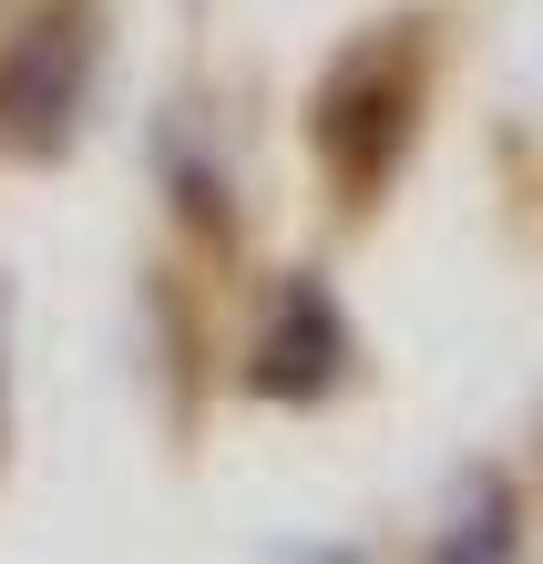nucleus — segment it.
Wrapping results in <instances>:
<instances>
[{"label": "nucleus", "mask_w": 543, "mask_h": 564, "mask_svg": "<svg viewBox=\"0 0 543 564\" xmlns=\"http://www.w3.org/2000/svg\"><path fill=\"white\" fill-rule=\"evenodd\" d=\"M338 359H349V328H338L318 278H297L278 297V318H267V339H257V390L267 401H318L338 380Z\"/></svg>", "instance_id": "nucleus-1"}, {"label": "nucleus", "mask_w": 543, "mask_h": 564, "mask_svg": "<svg viewBox=\"0 0 543 564\" xmlns=\"http://www.w3.org/2000/svg\"><path fill=\"white\" fill-rule=\"evenodd\" d=\"M73 93H83V42L52 21L42 42H31L11 73H0V134H11V144H62Z\"/></svg>", "instance_id": "nucleus-2"}]
</instances>
